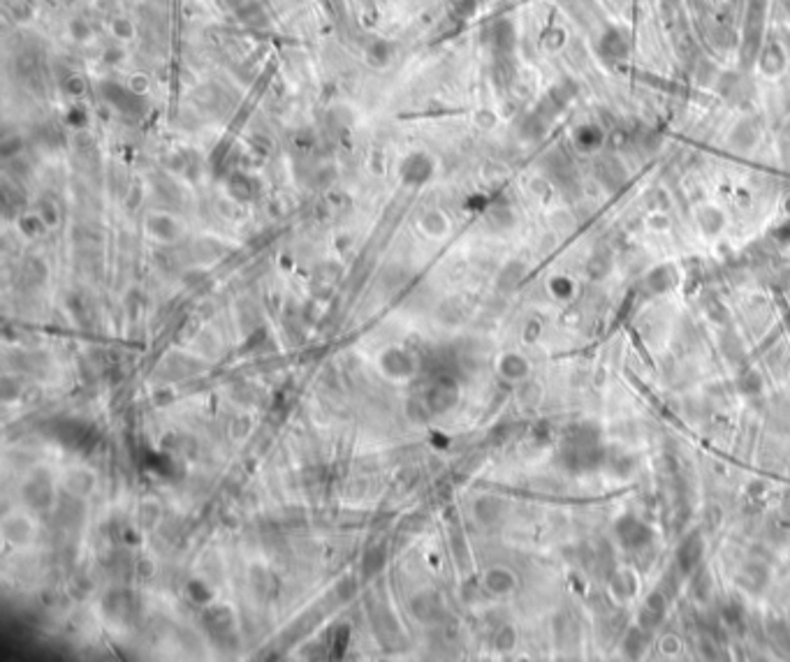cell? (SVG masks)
<instances>
[{
	"instance_id": "3957f363",
	"label": "cell",
	"mask_w": 790,
	"mask_h": 662,
	"mask_svg": "<svg viewBox=\"0 0 790 662\" xmlns=\"http://www.w3.org/2000/svg\"><path fill=\"white\" fill-rule=\"evenodd\" d=\"M63 487L72 498H88L91 493L96 491V475H93V470H88V468L70 470L68 475H65Z\"/></svg>"
},
{
	"instance_id": "4fadbf2b",
	"label": "cell",
	"mask_w": 790,
	"mask_h": 662,
	"mask_svg": "<svg viewBox=\"0 0 790 662\" xmlns=\"http://www.w3.org/2000/svg\"><path fill=\"white\" fill-rule=\"evenodd\" d=\"M619 524H621V521H619ZM642 530H645V526H640L637 521H630L628 519V521H624V524L619 526V535L624 537V544L637 547V544H642V542H640V533H642Z\"/></svg>"
},
{
	"instance_id": "52a82bcc",
	"label": "cell",
	"mask_w": 790,
	"mask_h": 662,
	"mask_svg": "<svg viewBox=\"0 0 790 662\" xmlns=\"http://www.w3.org/2000/svg\"><path fill=\"white\" fill-rule=\"evenodd\" d=\"M700 556H702V539L698 533H691L679 544V549H677V563H679L682 572H691L693 567L698 565Z\"/></svg>"
},
{
	"instance_id": "30bf717a",
	"label": "cell",
	"mask_w": 790,
	"mask_h": 662,
	"mask_svg": "<svg viewBox=\"0 0 790 662\" xmlns=\"http://www.w3.org/2000/svg\"><path fill=\"white\" fill-rule=\"evenodd\" d=\"M420 227H422V232L426 237L438 239V237L448 234L450 222H448V216L441 213V211H426L424 216L420 218Z\"/></svg>"
},
{
	"instance_id": "9c48e42d",
	"label": "cell",
	"mask_w": 790,
	"mask_h": 662,
	"mask_svg": "<svg viewBox=\"0 0 790 662\" xmlns=\"http://www.w3.org/2000/svg\"><path fill=\"white\" fill-rule=\"evenodd\" d=\"M501 510H503V502H501L498 498L482 496V498L476 500V505H473V514H476V519L480 521V524L491 526V524H496L498 521Z\"/></svg>"
},
{
	"instance_id": "2e32d148",
	"label": "cell",
	"mask_w": 790,
	"mask_h": 662,
	"mask_svg": "<svg viewBox=\"0 0 790 662\" xmlns=\"http://www.w3.org/2000/svg\"><path fill=\"white\" fill-rule=\"evenodd\" d=\"M550 290L556 296H559V299H565V296H570V292H573V281H570V278L559 276V278H554V281L550 283Z\"/></svg>"
},
{
	"instance_id": "9a60e30c",
	"label": "cell",
	"mask_w": 790,
	"mask_h": 662,
	"mask_svg": "<svg viewBox=\"0 0 790 662\" xmlns=\"http://www.w3.org/2000/svg\"><path fill=\"white\" fill-rule=\"evenodd\" d=\"M739 389L744 391V394H760V391H763V378H760L756 371L744 373V376L739 378Z\"/></svg>"
},
{
	"instance_id": "ba28073f",
	"label": "cell",
	"mask_w": 790,
	"mask_h": 662,
	"mask_svg": "<svg viewBox=\"0 0 790 662\" xmlns=\"http://www.w3.org/2000/svg\"><path fill=\"white\" fill-rule=\"evenodd\" d=\"M16 524H19L16 514H14V517H7V519L3 521V535H5L7 542H12V544H26L28 539L33 537V533H35L33 521H31V519H26V517H21V526H16Z\"/></svg>"
},
{
	"instance_id": "7a4b0ae2",
	"label": "cell",
	"mask_w": 790,
	"mask_h": 662,
	"mask_svg": "<svg viewBox=\"0 0 790 662\" xmlns=\"http://www.w3.org/2000/svg\"><path fill=\"white\" fill-rule=\"evenodd\" d=\"M482 586L494 598H508L517 589V574L506 565H491L482 574Z\"/></svg>"
},
{
	"instance_id": "ac0fdd59",
	"label": "cell",
	"mask_w": 790,
	"mask_h": 662,
	"mask_svg": "<svg viewBox=\"0 0 790 662\" xmlns=\"http://www.w3.org/2000/svg\"><path fill=\"white\" fill-rule=\"evenodd\" d=\"M702 216H709V218H712V216H714V211H712V209H707V213L702 211ZM700 220L704 222V218H700ZM719 227H721V218H719L717 222H712V220L707 222V232H717Z\"/></svg>"
},
{
	"instance_id": "277c9868",
	"label": "cell",
	"mask_w": 790,
	"mask_h": 662,
	"mask_svg": "<svg viewBox=\"0 0 790 662\" xmlns=\"http://www.w3.org/2000/svg\"><path fill=\"white\" fill-rule=\"evenodd\" d=\"M496 368H498V376L503 378V380H508V382H522V380L528 378V371H531L528 361L522 357V354H517V352L501 354Z\"/></svg>"
},
{
	"instance_id": "5bb4252c",
	"label": "cell",
	"mask_w": 790,
	"mask_h": 662,
	"mask_svg": "<svg viewBox=\"0 0 790 662\" xmlns=\"http://www.w3.org/2000/svg\"><path fill=\"white\" fill-rule=\"evenodd\" d=\"M46 227H49V225H46L44 218L40 216V213H31V216L21 218V229H24V234H26V237H37V234H42V232H44Z\"/></svg>"
},
{
	"instance_id": "e0dca14e",
	"label": "cell",
	"mask_w": 790,
	"mask_h": 662,
	"mask_svg": "<svg viewBox=\"0 0 790 662\" xmlns=\"http://www.w3.org/2000/svg\"><path fill=\"white\" fill-rule=\"evenodd\" d=\"M538 336H540V324H538V322L526 324V329H524V341H526V343H533V341L538 338Z\"/></svg>"
},
{
	"instance_id": "7c38bea8",
	"label": "cell",
	"mask_w": 790,
	"mask_h": 662,
	"mask_svg": "<svg viewBox=\"0 0 790 662\" xmlns=\"http://www.w3.org/2000/svg\"><path fill=\"white\" fill-rule=\"evenodd\" d=\"M185 595H188V600L195 602V604H209V600H211L209 586L204 581H200V579L188 581V586H185Z\"/></svg>"
},
{
	"instance_id": "8fae6325",
	"label": "cell",
	"mask_w": 790,
	"mask_h": 662,
	"mask_svg": "<svg viewBox=\"0 0 790 662\" xmlns=\"http://www.w3.org/2000/svg\"><path fill=\"white\" fill-rule=\"evenodd\" d=\"M517 646V630L513 626H503L501 630H496L494 635V648L501 651V653H510Z\"/></svg>"
},
{
	"instance_id": "5b68a950",
	"label": "cell",
	"mask_w": 790,
	"mask_h": 662,
	"mask_svg": "<svg viewBox=\"0 0 790 662\" xmlns=\"http://www.w3.org/2000/svg\"><path fill=\"white\" fill-rule=\"evenodd\" d=\"M401 176H404V181L411 183V185L424 183L431 176V160L426 155H422V153L411 155L404 162V167H401Z\"/></svg>"
},
{
	"instance_id": "8992f818",
	"label": "cell",
	"mask_w": 790,
	"mask_h": 662,
	"mask_svg": "<svg viewBox=\"0 0 790 662\" xmlns=\"http://www.w3.org/2000/svg\"><path fill=\"white\" fill-rule=\"evenodd\" d=\"M146 229L151 232V237H155L158 241H176L181 237V227L172 216H165V213H155L146 220Z\"/></svg>"
},
{
	"instance_id": "6da1fadb",
	"label": "cell",
	"mask_w": 790,
	"mask_h": 662,
	"mask_svg": "<svg viewBox=\"0 0 790 662\" xmlns=\"http://www.w3.org/2000/svg\"><path fill=\"white\" fill-rule=\"evenodd\" d=\"M376 368L392 385H406V382H411L417 376L420 361H417L415 352L404 348V345H389V348L378 354Z\"/></svg>"
}]
</instances>
